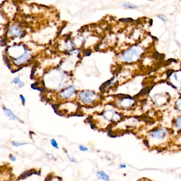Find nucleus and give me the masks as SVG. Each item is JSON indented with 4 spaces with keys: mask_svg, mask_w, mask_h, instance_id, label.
I'll list each match as a JSON object with an SVG mask.
<instances>
[{
    "mask_svg": "<svg viewBox=\"0 0 181 181\" xmlns=\"http://www.w3.org/2000/svg\"><path fill=\"white\" fill-rule=\"evenodd\" d=\"M149 90H150V88H145V89H143L142 91H141V93H140V94H147V93H148L149 91Z\"/></svg>",
    "mask_w": 181,
    "mask_h": 181,
    "instance_id": "16",
    "label": "nucleus"
},
{
    "mask_svg": "<svg viewBox=\"0 0 181 181\" xmlns=\"http://www.w3.org/2000/svg\"><path fill=\"white\" fill-rule=\"evenodd\" d=\"M158 17L160 19H162L163 20V21H164L165 22L166 21V18L165 16H164L163 15H158Z\"/></svg>",
    "mask_w": 181,
    "mask_h": 181,
    "instance_id": "19",
    "label": "nucleus"
},
{
    "mask_svg": "<svg viewBox=\"0 0 181 181\" xmlns=\"http://www.w3.org/2000/svg\"><path fill=\"white\" fill-rule=\"evenodd\" d=\"M9 158H10V160H11L12 162H15L16 160H17L16 157H15V155H12V154H10V155Z\"/></svg>",
    "mask_w": 181,
    "mask_h": 181,
    "instance_id": "17",
    "label": "nucleus"
},
{
    "mask_svg": "<svg viewBox=\"0 0 181 181\" xmlns=\"http://www.w3.org/2000/svg\"><path fill=\"white\" fill-rule=\"evenodd\" d=\"M97 177L99 179L103 180L105 181H109V176L103 170H99L97 173Z\"/></svg>",
    "mask_w": 181,
    "mask_h": 181,
    "instance_id": "6",
    "label": "nucleus"
},
{
    "mask_svg": "<svg viewBox=\"0 0 181 181\" xmlns=\"http://www.w3.org/2000/svg\"><path fill=\"white\" fill-rule=\"evenodd\" d=\"M51 143L52 145L54 148H59L58 143V142H57L56 140L55 139H51Z\"/></svg>",
    "mask_w": 181,
    "mask_h": 181,
    "instance_id": "10",
    "label": "nucleus"
},
{
    "mask_svg": "<svg viewBox=\"0 0 181 181\" xmlns=\"http://www.w3.org/2000/svg\"><path fill=\"white\" fill-rule=\"evenodd\" d=\"M79 97L81 101L86 105H91L94 104L98 99V95L94 91H84L80 92Z\"/></svg>",
    "mask_w": 181,
    "mask_h": 181,
    "instance_id": "1",
    "label": "nucleus"
},
{
    "mask_svg": "<svg viewBox=\"0 0 181 181\" xmlns=\"http://www.w3.org/2000/svg\"><path fill=\"white\" fill-rule=\"evenodd\" d=\"M11 83H15V84H18L19 88H22V87H23L24 85H25V83H23V82L22 81H21L20 80V79L19 76L15 78V79L11 81Z\"/></svg>",
    "mask_w": 181,
    "mask_h": 181,
    "instance_id": "7",
    "label": "nucleus"
},
{
    "mask_svg": "<svg viewBox=\"0 0 181 181\" xmlns=\"http://www.w3.org/2000/svg\"><path fill=\"white\" fill-rule=\"evenodd\" d=\"M29 56V54L28 52L26 50H25V53L21 56L19 57L18 58L14 60V63L15 64H18V65L22 64L28 61Z\"/></svg>",
    "mask_w": 181,
    "mask_h": 181,
    "instance_id": "3",
    "label": "nucleus"
},
{
    "mask_svg": "<svg viewBox=\"0 0 181 181\" xmlns=\"http://www.w3.org/2000/svg\"><path fill=\"white\" fill-rule=\"evenodd\" d=\"M123 6L125 7H127V8H131V9H134V8H137L138 7H137L135 5L129 3L123 4Z\"/></svg>",
    "mask_w": 181,
    "mask_h": 181,
    "instance_id": "13",
    "label": "nucleus"
},
{
    "mask_svg": "<svg viewBox=\"0 0 181 181\" xmlns=\"http://www.w3.org/2000/svg\"><path fill=\"white\" fill-rule=\"evenodd\" d=\"M35 173H37L36 172L35 170H27V171H25V172H23L22 174L21 177H28L29 176L32 175V174Z\"/></svg>",
    "mask_w": 181,
    "mask_h": 181,
    "instance_id": "9",
    "label": "nucleus"
},
{
    "mask_svg": "<svg viewBox=\"0 0 181 181\" xmlns=\"http://www.w3.org/2000/svg\"><path fill=\"white\" fill-rule=\"evenodd\" d=\"M120 167L121 168H124V167H125L126 166L125 165H123V164H121V165L120 166Z\"/></svg>",
    "mask_w": 181,
    "mask_h": 181,
    "instance_id": "22",
    "label": "nucleus"
},
{
    "mask_svg": "<svg viewBox=\"0 0 181 181\" xmlns=\"http://www.w3.org/2000/svg\"><path fill=\"white\" fill-rule=\"evenodd\" d=\"M120 21L122 22H132L133 21V19L132 18H123L120 19Z\"/></svg>",
    "mask_w": 181,
    "mask_h": 181,
    "instance_id": "14",
    "label": "nucleus"
},
{
    "mask_svg": "<svg viewBox=\"0 0 181 181\" xmlns=\"http://www.w3.org/2000/svg\"><path fill=\"white\" fill-rule=\"evenodd\" d=\"M20 99L22 103H23V104L24 105L25 103V97L22 95H20Z\"/></svg>",
    "mask_w": 181,
    "mask_h": 181,
    "instance_id": "18",
    "label": "nucleus"
},
{
    "mask_svg": "<svg viewBox=\"0 0 181 181\" xmlns=\"http://www.w3.org/2000/svg\"><path fill=\"white\" fill-rule=\"evenodd\" d=\"M12 144L15 147H20V146H21V145H27V143H19V142H15V141H13L12 142Z\"/></svg>",
    "mask_w": 181,
    "mask_h": 181,
    "instance_id": "12",
    "label": "nucleus"
},
{
    "mask_svg": "<svg viewBox=\"0 0 181 181\" xmlns=\"http://www.w3.org/2000/svg\"><path fill=\"white\" fill-rule=\"evenodd\" d=\"M91 50H87L84 51V54L87 56H89L91 55Z\"/></svg>",
    "mask_w": 181,
    "mask_h": 181,
    "instance_id": "20",
    "label": "nucleus"
},
{
    "mask_svg": "<svg viewBox=\"0 0 181 181\" xmlns=\"http://www.w3.org/2000/svg\"><path fill=\"white\" fill-rule=\"evenodd\" d=\"M3 109L5 115H7L8 117H9L11 120H14V121H20L18 117L16 116L15 114L12 112L11 109H7L6 107H3Z\"/></svg>",
    "mask_w": 181,
    "mask_h": 181,
    "instance_id": "4",
    "label": "nucleus"
},
{
    "mask_svg": "<svg viewBox=\"0 0 181 181\" xmlns=\"http://www.w3.org/2000/svg\"><path fill=\"white\" fill-rule=\"evenodd\" d=\"M173 72V70H168V71H167V76H170V74H172V73Z\"/></svg>",
    "mask_w": 181,
    "mask_h": 181,
    "instance_id": "21",
    "label": "nucleus"
},
{
    "mask_svg": "<svg viewBox=\"0 0 181 181\" xmlns=\"http://www.w3.org/2000/svg\"><path fill=\"white\" fill-rule=\"evenodd\" d=\"M66 155H67V157H68V158L69 159V160L70 161V162H73V163H77V160H76V159L74 157H73L72 156H70V155H69L68 153H67L66 152Z\"/></svg>",
    "mask_w": 181,
    "mask_h": 181,
    "instance_id": "11",
    "label": "nucleus"
},
{
    "mask_svg": "<svg viewBox=\"0 0 181 181\" xmlns=\"http://www.w3.org/2000/svg\"><path fill=\"white\" fill-rule=\"evenodd\" d=\"M152 56L154 58H155L156 60H163V59L165 58V55L163 54H161L159 53L155 52L153 55Z\"/></svg>",
    "mask_w": 181,
    "mask_h": 181,
    "instance_id": "8",
    "label": "nucleus"
},
{
    "mask_svg": "<svg viewBox=\"0 0 181 181\" xmlns=\"http://www.w3.org/2000/svg\"><path fill=\"white\" fill-rule=\"evenodd\" d=\"M10 34L13 36H21L22 35V31L20 29H19V28L13 25L12 26L10 29Z\"/></svg>",
    "mask_w": 181,
    "mask_h": 181,
    "instance_id": "5",
    "label": "nucleus"
},
{
    "mask_svg": "<svg viewBox=\"0 0 181 181\" xmlns=\"http://www.w3.org/2000/svg\"><path fill=\"white\" fill-rule=\"evenodd\" d=\"M79 148L80 149V151L83 152H87V151L88 150V148L87 147H84V146H83V145H79Z\"/></svg>",
    "mask_w": 181,
    "mask_h": 181,
    "instance_id": "15",
    "label": "nucleus"
},
{
    "mask_svg": "<svg viewBox=\"0 0 181 181\" xmlns=\"http://www.w3.org/2000/svg\"><path fill=\"white\" fill-rule=\"evenodd\" d=\"M76 89L74 86L71 85L69 87L63 89L60 93V96L62 99H67L71 98L76 93Z\"/></svg>",
    "mask_w": 181,
    "mask_h": 181,
    "instance_id": "2",
    "label": "nucleus"
}]
</instances>
